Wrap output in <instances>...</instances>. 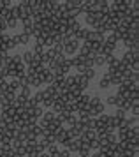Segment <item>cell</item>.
Returning <instances> with one entry per match:
<instances>
[{"mask_svg": "<svg viewBox=\"0 0 139 157\" xmlns=\"http://www.w3.org/2000/svg\"><path fill=\"white\" fill-rule=\"evenodd\" d=\"M62 46H63V55H65V57H67V55H69V57H74V55H77V50H79L81 43H77L74 37H69Z\"/></svg>", "mask_w": 139, "mask_h": 157, "instance_id": "obj_1", "label": "cell"}, {"mask_svg": "<svg viewBox=\"0 0 139 157\" xmlns=\"http://www.w3.org/2000/svg\"><path fill=\"white\" fill-rule=\"evenodd\" d=\"M93 67H102V65L106 64V57H102L100 53H97V55H93Z\"/></svg>", "mask_w": 139, "mask_h": 157, "instance_id": "obj_8", "label": "cell"}, {"mask_svg": "<svg viewBox=\"0 0 139 157\" xmlns=\"http://www.w3.org/2000/svg\"><path fill=\"white\" fill-rule=\"evenodd\" d=\"M106 104H109V106H116V95H109V97L106 99Z\"/></svg>", "mask_w": 139, "mask_h": 157, "instance_id": "obj_20", "label": "cell"}, {"mask_svg": "<svg viewBox=\"0 0 139 157\" xmlns=\"http://www.w3.org/2000/svg\"><path fill=\"white\" fill-rule=\"evenodd\" d=\"M32 58H34V53H32V51H25V53L21 55V62H23V65H25V67H27V65H30Z\"/></svg>", "mask_w": 139, "mask_h": 157, "instance_id": "obj_9", "label": "cell"}, {"mask_svg": "<svg viewBox=\"0 0 139 157\" xmlns=\"http://www.w3.org/2000/svg\"><path fill=\"white\" fill-rule=\"evenodd\" d=\"M129 122V127H136L137 125V117H130V118H127Z\"/></svg>", "mask_w": 139, "mask_h": 157, "instance_id": "obj_21", "label": "cell"}, {"mask_svg": "<svg viewBox=\"0 0 139 157\" xmlns=\"http://www.w3.org/2000/svg\"><path fill=\"white\" fill-rule=\"evenodd\" d=\"M44 51H46V50L42 48V44H41V43H37V41H35L34 48H32V53H34V55H42Z\"/></svg>", "mask_w": 139, "mask_h": 157, "instance_id": "obj_15", "label": "cell"}, {"mask_svg": "<svg viewBox=\"0 0 139 157\" xmlns=\"http://www.w3.org/2000/svg\"><path fill=\"white\" fill-rule=\"evenodd\" d=\"M83 76H85L86 79H88V81H92V79L97 76V72H95V69H86V71L83 72Z\"/></svg>", "mask_w": 139, "mask_h": 157, "instance_id": "obj_16", "label": "cell"}, {"mask_svg": "<svg viewBox=\"0 0 139 157\" xmlns=\"http://www.w3.org/2000/svg\"><path fill=\"white\" fill-rule=\"evenodd\" d=\"M58 152H60V147H58L56 143H55V145H49L48 148H46V154H48L49 157H55Z\"/></svg>", "mask_w": 139, "mask_h": 157, "instance_id": "obj_12", "label": "cell"}, {"mask_svg": "<svg viewBox=\"0 0 139 157\" xmlns=\"http://www.w3.org/2000/svg\"><path fill=\"white\" fill-rule=\"evenodd\" d=\"M92 2L93 0H81V13H85V14L92 13Z\"/></svg>", "mask_w": 139, "mask_h": 157, "instance_id": "obj_10", "label": "cell"}, {"mask_svg": "<svg viewBox=\"0 0 139 157\" xmlns=\"http://www.w3.org/2000/svg\"><path fill=\"white\" fill-rule=\"evenodd\" d=\"M125 115H127L125 109H120V108H116V111H115V115H113V117H115V118H127Z\"/></svg>", "mask_w": 139, "mask_h": 157, "instance_id": "obj_18", "label": "cell"}, {"mask_svg": "<svg viewBox=\"0 0 139 157\" xmlns=\"http://www.w3.org/2000/svg\"><path fill=\"white\" fill-rule=\"evenodd\" d=\"M7 29H16V27H18V20H14V18H11V20H7Z\"/></svg>", "mask_w": 139, "mask_h": 157, "instance_id": "obj_19", "label": "cell"}, {"mask_svg": "<svg viewBox=\"0 0 139 157\" xmlns=\"http://www.w3.org/2000/svg\"><path fill=\"white\" fill-rule=\"evenodd\" d=\"M120 60H122V64H123V65L130 67L136 60H139V50H127L125 53H123V57L120 58Z\"/></svg>", "mask_w": 139, "mask_h": 157, "instance_id": "obj_2", "label": "cell"}, {"mask_svg": "<svg viewBox=\"0 0 139 157\" xmlns=\"http://www.w3.org/2000/svg\"><path fill=\"white\" fill-rule=\"evenodd\" d=\"M18 95H21L23 99H30V97H32V88H30V86L20 88V92H18Z\"/></svg>", "mask_w": 139, "mask_h": 157, "instance_id": "obj_13", "label": "cell"}, {"mask_svg": "<svg viewBox=\"0 0 139 157\" xmlns=\"http://www.w3.org/2000/svg\"><path fill=\"white\" fill-rule=\"evenodd\" d=\"M14 39L18 41V46H27V44L30 43V39H32V37H30L28 32H18V34L14 36Z\"/></svg>", "mask_w": 139, "mask_h": 157, "instance_id": "obj_5", "label": "cell"}, {"mask_svg": "<svg viewBox=\"0 0 139 157\" xmlns=\"http://www.w3.org/2000/svg\"><path fill=\"white\" fill-rule=\"evenodd\" d=\"M85 21H86L88 27H93L97 23V16L93 14V13H88V14H85Z\"/></svg>", "mask_w": 139, "mask_h": 157, "instance_id": "obj_11", "label": "cell"}, {"mask_svg": "<svg viewBox=\"0 0 139 157\" xmlns=\"http://www.w3.org/2000/svg\"><path fill=\"white\" fill-rule=\"evenodd\" d=\"M18 83H20L21 88H25V86H30V79H28V76H21V78L18 79Z\"/></svg>", "mask_w": 139, "mask_h": 157, "instance_id": "obj_17", "label": "cell"}, {"mask_svg": "<svg viewBox=\"0 0 139 157\" xmlns=\"http://www.w3.org/2000/svg\"><path fill=\"white\" fill-rule=\"evenodd\" d=\"M99 88H100V90L111 88V83H109V74H107V72H106V74H102V78L99 79Z\"/></svg>", "mask_w": 139, "mask_h": 157, "instance_id": "obj_6", "label": "cell"}, {"mask_svg": "<svg viewBox=\"0 0 139 157\" xmlns=\"http://www.w3.org/2000/svg\"><path fill=\"white\" fill-rule=\"evenodd\" d=\"M100 102H102V99H100L99 95H92L90 101H88V106H90V108H97Z\"/></svg>", "mask_w": 139, "mask_h": 157, "instance_id": "obj_14", "label": "cell"}, {"mask_svg": "<svg viewBox=\"0 0 139 157\" xmlns=\"http://www.w3.org/2000/svg\"><path fill=\"white\" fill-rule=\"evenodd\" d=\"M62 147H63V148H67L70 154H77V152L81 150V147H83V143H81V140L77 138V140H67Z\"/></svg>", "mask_w": 139, "mask_h": 157, "instance_id": "obj_3", "label": "cell"}, {"mask_svg": "<svg viewBox=\"0 0 139 157\" xmlns=\"http://www.w3.org/2000/svg\"><path fill=\"white\" fill-rule=\"evenodd\" d=\"M21 25H23V32H28L30 34V30L34 29V21H32V18H25V20H21Z\"/></svg>", "mask_w": 139, "mask_h": 157, "instance_id": "obj_7", "label": "cell"}, {"mask_svg": "<svg viewBox=\"0 0 139 157\" xmlns=\"http://www.w3.org/2000/svg\"><path fill=\"white\" fill-rule=\"evenodd\" d=\"M14 97H16V95L11 94V92H0V106L6 108V106H9V104H13Z\"/></svg>", "mask_w": 139, "mask_h": 157, "instance_id": "obj_4", "label": "cell"}, {"mask_svg": "<svg viewBox=\"0 0 139 157\" xmlns=\"http://www.w3.org/2000/svg\"><path fill=\"white\" fill-rule=\"evenodd\" d=\"M37 157H49V155H48V154H46V152H42V154H39V155H37Z\"/></svg>", "mask_w": 139, "mask_h": 157, "instance_id": "obj_22", "label": "cell"}]
</instances>
